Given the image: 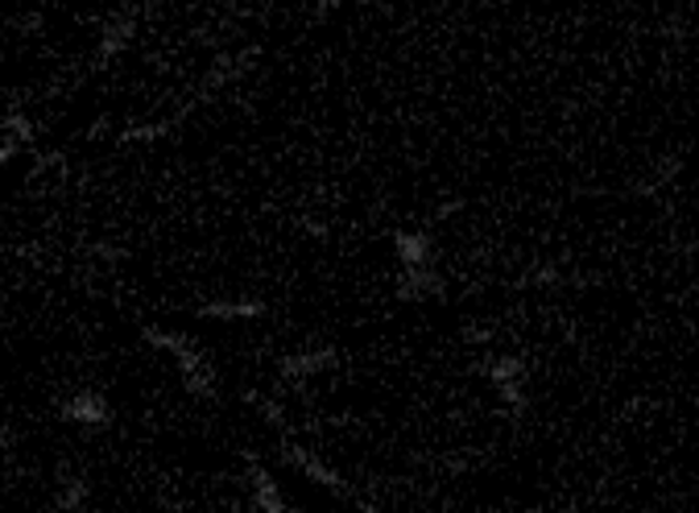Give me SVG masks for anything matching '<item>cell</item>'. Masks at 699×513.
Instances as JSON below:
<instances>
[{"mask_svg":"<svg viewBox=\"0 0 699 513\" xmlns=\"http://www.w3.org/2000/svg\"><path fill=\"white\" fill-rule=\"evenodd\" d=\"M145 340L178 360V376H183V390H187L190 397H199V402L216 397V376H211V364H207L204 352H199L195 343L183 340V336H174V331H162V327H150V331H145Z\"/></svg>","mask_w":699,"mask_h":513,"instance_id":"6da1fadb","label":"cell"},{"mask_svg":"<svg viewBox=\"0 0 699 513\" xmlns=\"http://www.w3.org/2000/svg\"><path fill=\"white\" fill-rule=\"evenodd\" d=\"M484 376L496 397L510 406V414H526V364L517 357H493L484 364Z\"/></svg>","mask_w":699,"mask_h":513,"instance_id":"7a4b0ae2","label":"cell"},{"mask_svg":"<svg viewBox=\"0 0 699 513\" xmlns=\"http://www.w3.org/2000/svg\"><path fill=\"white\" fill-rule=\"evenodd\" d=\"M58 418L70 423V427H84V430H103L112 423V402L96 390H75L58 402Z\"/></svg>","mask_w":699,"mask_h":513,"instance_id":"3957f363","label":"cell"},{"mask_svg":"<svg viewBox=\"0 0 699 513\" xmlns=\"http://www.w3.org/2000/svg\"><path fill=\"white\" fill-rule=\"evenodd\" d=\"M393 253H397L402 274L435 270V237L430 232H393Z\"/></svg>","mask_w":699,"mask_h":513,"instance_id":"277c9868","label":"cell"},{"mask_svg":"<svg viewBox=\"0 0 699 513\" xmlns=\"http://www.w3.org/2000/svg\"><path fill=\"white\" fill-rule=\"evenodd\" d=\"M286 460H291L294 468L310 480V484H319V489H327V493H336V496H352L348 480H343L336 468H327L319 456H310V451H303V447H291V451H286Z\"/></svg>","mask_w":699,"mask_h":513,"instance_id":"5b68a950","label":"cell"},{"mask_svg":"<svg viewBox=\"0 0 699 513\" xmlns=\"http://www.w3.org/2000/svg\"><path fill=\"white\" fill-rule=\"evenodd\" d=\"M199 319L211 324H249V319H265V303L261 298H211L199 307Z\"/></svg>","mask_w":699,"mask_h":513,"instance_id":"8992f818","label":"cell"},{"mask_svg":"<svg viewBox=\"0 0 699 513\" xmlns=\"http://www.w3.org/2000/svg\"><path fill=\"white\" fill-rule=\"evenodd\" d=\"M87 496H91V480L79 477L75 468H58V477H54V510L63 513L84 510Z\"/></svg>","mask_w":699,"mask_h":513,"instance_id":"52a82bcc","label":"cell"},{"mask_svg":"<svg viewBox=\"0 0 699 513\" xmlns=\"http://www.w3.org/2000/svg\"><path fill=\"white\" fill-rule=\"evenodd\" d=\"M336 364V348H315V352H294V357L282 360V376L291 381V385H303L310 381L315 373H324Z\"/></svg>","mask_w":699,"mask_h":513,"instance_id":"ba28073f","label":"cell"},{"mask_svg":"<svg viewBox=\"0 0 699 513\" xmlns=\"http://www.w3.org/2000/svg\"><path fill=\"white\" fill-rule=\"evenodd\" d=\"M249 484H253V513H291L286 496L277 489V480L270 477V468L253 463L249 468Z\"/></svg>","mask_w":699,"mask_h":513,"instance_id":"9c48e42d","label":"cell"},{"mask_svg":"<svg viewBox=\"0 0 699 513\" xmlns=\"http://www.w3.org/2000/svg\"><path fill=\"white\" fill-rule=\"evenodd\" d=\"M133 30H136V21H133V13H117V18L108 21L100 30V46H96V63H108V58H117L129 42H133Z\"/></svg>","mask_w":699,"mask_h":513,"instance_id":"30bf717a","label":"cell"},{"mask_svg":"<svg viewBox=\"0 0 699 513\" xmlns=\"http://www.w3.org/2000/svg\"><path fill=\"white\" fill-rule=\"evenodd\" d=\"M4 133H9L13 145H30L34 141V120L25 117V112H9L4 117Z\"/></svg>","mask_w":699,"mask_h":513,"instance_id":"8fae6325","label":"cell"}]
</instances>
